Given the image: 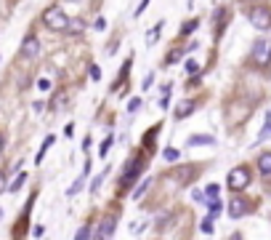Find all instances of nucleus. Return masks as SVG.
<instances>
[{"label":"nucleus","instance_id":"1","mask_svg":"<svg viewBox=\"0 0 271 240\" xmlns=\"http://www.w3.org/2000/svg\"><path fill=\"white\" fill-rule=\"evenodd\" d=\"M43 24H45L48 30H54V32H67L69 16L64 14L61 8H56V5H54V8H48V11L43 14Z\"/></svg>","mask_w":271,"mask_h":240},{"label":"nucleus","instance_id":"2","mask_svg":"<svg viewBox=\"0 0 271 240\" xmlns=\"http://www.w3.org/2000/svg\"><path fill=\"white\" fill-rule=\"evenodd\" d=\"M226 184H229V190L242 192L244 187L250 184V168H247V166H237V168H231L229 176H226Z\"/></svg>","mask_w":271,"mask_h":240},{"label":"nucleus","instance_id":"3","mask_svg":"<svg viewBox=\"0 0 271 240\" xmlns=\"http://www.w3.org/2000/svg\"><path fill=\"white\" fill-rule=\"evenodd\" d=\"M269 59H271V40L261 37V40L253 43V62L258 64V67H266Z\"/></svg>","mask_w":271,"mask_h":240},{"label":"nucleus","instance_id":"4","mask_svg":"<svg viewBox=\"0 0 271 240\" xmlns=\"http://www.w3.org/2000/svg\"><path fill=\"white\" fill-rule=\"evenodd\" d=\"M250 24L255 30H271V11L269 8H253L250 11Z\"/></svg>","mask_w":271,"mask_h":240},{"label":"nucleus","instance_id":"5","mask_svg":"<svg viewBox=\"0 0 271 240\" xmlns=\"http://www.w3.org/2000/svg\"><path fill=\"white\" fill-rule=\"evenodd\" d=\"M22 56H27V59H35V56H40V43H37L35 35H27L22 43Z\"/></svg>","mask_w":271,"mask_h":240},{"label":"nucleus","instance_id":"6","mask_svg":"<svg viewBox=\"0 0 271 240\" xmlns=\"http://www.w3.org/2000/svg\"><path fill=\"white\" fill-rule=\"evenodd\" d=\"M247 211H250V203H247V200H242V198L231 200V208H229V216H231V219H240V216H244Z\"/></svg>","mask_w":271,"mask_h":240},{"label":"nucleus","instance_id":"7","mask_svg":"<svg viewBox=\"0 0 271 240\" xmlns=\"http://www.w3.org/2000/svg\"><path fill=\"white\" fill-rule=\"evenodd\" d=\"M141 166H144V163H141V160H138V158H136V160H133V163H130V166H128V171H125V173H122V184H125V187H128V184H130V181H133V179L138 176V171H141Z\"/></svg>","mask_w":271,"mask_h":240},{"label":"nucleus","instance_id":"8","mask_svg":"<svg viewBox=\"0 0 271 240\" xmlns=\"http://www.w3.org/2000/svg\"><path fill=\"white\" fill-rule=\"evenodd\" d=\"M115 224H117V219H115V216H107V219L101 222V230H98L96 235H98V238H112V232H115Z\"/></svg>","mask_w":271,"mask_h":240},{"label":"nucleus","instance_id":"9","mask_svg":"<svg viewBox=\"0 0 271 240\" xmlns=\"http://www.w3.org/2000/svg\"><path fill=\"white\" fill-rule=\"evenodd\" d=\"M258 171H261L263 176H271V152H263L261 158H258Z\"/></svg>","mask_w":271,"mask_h":240},{"label":"nucleus","instance_id":"10","mask_svg":"<svg viewBox=\"0 0 271 240\" xmlns=\"http://www.w3.org/2000/svg\"><path fill=\"white\" fill-rule=\"evenodd\" d=\"M213 136H202V134H197V136H189V144L191 147H205V144H213Z\"/></svg>","mask_w":271,"mask_h":240},{"label":"nucleus","instance_id":"11","mask_svg":"<svg viewBox=\"0 0 271 240\" xmlns=\"http://www.w3.org/2000/svg\"><path fill=\"white\" fill-rule=\"evenodd\" d=\"M191 112H194V104H191V102H181V104H178V109H176V118L183 120V118H186V115H191Z\"/></svg>","mask_w":271,"mask_h":240},{"label":"nucleus","instance_id":"12","mask_svg":"<svg viewBox=\"0 0 271 240\" xmlns=\"http://www.w3.org/2000/svg\"><path fill=\"white\" fill-rule=\"evenodd\" d=\"M266 139H271V112L266 115V126H263V131L258 134V141H266Z\"/></svg>","mask_w":271,"mask_h":240},{"label":"nucleus","instance_id":"13","mask_svg":"<svg viewBox=\"0 0 271 240\" xmlns=\"http://www.w3.org/2000/svg\"><path fill=\"white\" fill-rule=\"evenodd\" d=\"M24 181H27V173H19V176L8 184V190H11V192H19V190H22V184H24Z\"/></svg>","mask_w":271,"mask_h":240},{"label":"nucleus","instance_id":"14","mask_svg":"<svg viewBox=\"0 0 271 240\" xmlns=\"http://www.w3.org/2000/svg\"><path fill=\"white\" fill-rule=\"evenodd\" d=\"M173 176L178 181H189L191 179V168H178V171H173Z\"/></svg>","mask_w":271,"mask_h":240},{"label":"nucleus","instance_id":"15","mask_svg":"<svg viewBox=\"0 0 271 240\" xmlns=\"http://www.w3.org/2000/svg\"><path fill=\"white\" fill-rule=\"evenodd\" d=\"M160 30H162V24H157V27L149 32V35H147V45H154V43H157V37H160Z\"/></svg>","mask_w":271,"mask_h":240},{"label":"nucleus","instance_id":"16","mask_svg":"<svg viewBox=\"0 0 271 240\" xmlns=\"http://www.w3.org/2000/svg\"><path fill=\"white\" fill-rule=\"evenodd\" d=\"M200 230L205 232V235H210V232H213V216H208V219H202V224H200Z\"/></svg>","mask_w":271,"mask_h":240},{"label":"nucleus","instance_id":"17","mask_svg":"<svg viewBox=\"0 0 271 240\" xmlns=\"http://www.w3.org/2000/svg\"><path fill=\"white\" fill-rule=\"evenodd\" d=\"M208 208H210V216H215V213H221V200H218V198H213V200H210V203H208Z\"/></svg>","mask_w":271,"mask_h":240},{"label":"nucleus","instance_id":"18","mask_svg":"<svg viewBox=\"0 0 271 240\" xmlns=\"http://www.w3.org/2000/svg\"><path fill=\"white\" fill-rule=\"evenodd\" d=\"M54 141H56V139H54V136H48V139H45V144H43V150H40V152H37V163H40V160H43V155H45V150H48V147H51V144H54Z\"/></svg>","mask_w":271,"mask_h":240},{"label":"nucleus","instance_id":"19","mask_svg":"<svg viewBox=\"0 0 271 240\" xmlns=\"http://www.w3.org/2000/svg\"><path fill=\"white\" fill-rule=\"evenodd\" d=\"M181 56H183V51H170V56L165 59V64H176L178 59H181Z\"/></svg>","mask_w":271,"mask_h":240},{"label":"nucleus","instance_id":"20","mask_svg":"<svg viewBox=\"0 0 271 240\" xmlns=\"http://www.w3.org/2000/svg\"><path fill=\"white\" fill-rule=\"evenodd\" d=\"M112 141H115V139H112V136H109V139H104V141H101V147H98V152H101V158H104V155H107V152H109V147H112Z\"/></svg>","mask_w":271,"mask_h":240},{"label":"nucleus","instance_id":"21","mask_svg":"<svg viewBox=\"0 0 271 240\" xmlns=\"http://www.w3.org/2000/svg\"><path fill=\"white\" fill-rule=\"evenodd\" d=\"M186 72H189V75H197V72H200V64L189 59V62H186Z\"/></svg>","mask_w":271,"mask_h":240},{"label":"nucleus","instance_id":"22","mask_svg":"<svg viewBox=\"0 0 271 240\" xmlns=\"http://www.w3.org/2000/svg\"><path fill=\"white\" fill-rule=\"evenodd\" d=\"M67 30H69V32H80V30H83V22H80V19H75V22H69Z\"/></svg>","mask_w":271,"mask_h":240},{"label":"nucleus","instance_id":"23","mask_svg":"<svg viewBox=\"0 0 271 240\" xmlns=\"http://www.w3.org/2000/svg\"><path fill=\"white\" fill-rule=\"evenodd\" d=\"M162 155H165V160H178V150H173V147H170V150H165Z\"/></svg>","mask_w":271,"mask_h":240},{"label":"nucleus","instance_id":"24","mask_svg":"<svg viewBox=\"0 0 271 240\" xmlns=\"http://www.w3.org/2000/svg\"><path fill=\"white\" fill-rule=\"evenodd\" d=\"M80 187H83V176H80V179H77V181H75V184H72V187H69V190H67V195H75V192H77V190H80Z\"/></svg>","mask_w":271,"mask_h":240},{"label":"nucleus","instance_id":"25","mask_svg":"<svg viewBox=\"0 0 271 240\" xmlns=\"http://www.w3.org/2000/svg\"><path fill=\"white\" fill-rule=\"evenodd\" d=\"M149 184H151V181L147 179V181H144V184H141V187H138V190L133 192V198H141V195H144V190H147V187H149Z\"/></svg>","mask_w":271,"mask_h":240},{"label":"nucleus","instance_id":"26","mask_svg":"<svg viewBox=\"0 0 271 240\" xmlns=\"http://www.w3.org/2000/svg\"><path fill=\"white\" fill-rule=\"evenodd\" d=\"M5 190H8V184H5V173L3 171H0V195H3V192Z\"/></svg>","mask_w":271,"mask_h":240},{"label":"nucleus","instance_id":"27","mask_svg":"<svg viewBox=\"0 0 271 240\" xmlns=\"http://www.w3.org/2000/svg\"><path fill=\"white\" fill-rule=\"evenodd\" d=\"M208 198H218V187L215 184H208Z\"/></svg>","mask_w":271,"mask_h":240},{"label":"nucleus","instance_id":"28","mask_svg":"<svg viewBox=\"0 0 271 240\" xmlns=\"http://www.w3.org/2000/svg\"><path fill=\"white\" fill-rule=\"evenodd\" d=\"M90 77H93V80H98V77H101V69H98V67H90Z\"/></svg>","mask_w":271,"mask_h":240},{"label":"nucleus","instance_id":"29","mask_svg":"<svg viewBox=\"0 0 271 240\" xmlns=\"http://www.w3.org/2000/svg\"><path fill=\"white\" fill-rule=\"evenodd\" d=\"M83 238H90V230H85V227H83V230L77 232V240H83Z\"/></svg>","mask_w":271,"mask_h":240},{"label":"nucleus","instance_id":"30","mask_svg":"<svg viewBox=\"0 0 271 240\" xmlns=\"http://www.w3.org/2000/svg\"><path fill=\"white\" fill-rule=\"evenodd\" d=\"M147 5H149V0H144V3H141V5H138V11H136V16H141V14H144V11H147Z\"/></svg>","mask_w":271,"mask_h":240},{"label":"nucleus","instance_id":"31","mask_svg":"<svg viewBox=\"0 0 271 240\" xmlns=\"http://www.w3.org/2000/svg\"><path fill=\"white\" fill-rule=\"evenodd\" d=\"M101 181H104V176H96V179H93V184H90V190L96 192V190H98V184H101Z\"/></svg>","mask_w":271,"mask_h":240},{"label":"nucleus","instance_id":"32","mask_svg":"<svg viewBox=\"0 0 271 240\" xmlns=\"http://www.w3.org/2000/svg\"><path fill=\"white\" fill-rule=\"evenodd\" d=\"M191 30H197V22H191V24H189V27H183V35H189V32H191Z\"/></svg>","mask_w":271,"mask_h":240},{"label":"nucleus","instance_id":"33","mask_svg":"<svg viewBox=\"0 0 271 240\" xmlns=\"http://www.w3.org/2000/svg\"><path fill=\"white\" fill-rule=\"evenodd\" d=\"M37 86H40V91H48V88H51V83H48V80H40Z\"/></svg>","mask_w":271,"mask_h":240},{"label":"nucleus","instance_id":"34","mask_svg":"<svg viewBox=\"0 0 271 240\" xmlns=\"http://www.w3.org/2000/svg\"><path fill=\"white\" fill-rule=\"evenodd\" d=\"M3 144H5V139H3V134H0V152H3Z\"/></svg>","mask_w":271,"mask_h":240},{"label":"nucleus","instance_id":"35","mask_svg":"<svg viewBox=\"0 0 271 240\" xmlns=\"http://www.w3.org/2000/svg\"><path fill=\"white\" fill-rule=\"evenodd\" d=\"M0 219H3V211H0Z\"/></svg>","mask_w":271,"mask_h":240}]
</instances>
